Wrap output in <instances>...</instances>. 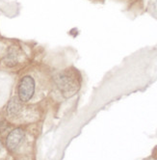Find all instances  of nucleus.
<instances>
[{
    "instance_id": "f257e3e1",
    "label": "nucleus",
    "mask_w": 157,
    "mask_h": 160,
    "mask_svg": "<svg viewBox=\"0 0 157 160\" xmlns=\"http://www.w3.org/2000/svg\"><path fill=\"white\" fill-rule=\"evenodd\" d=\"M55 82L66 98H70L76 94L80 87V78L75 70H66L59 72L55 77Z\"/></svg>"
},
{
    "instance_id": "f03ea898",
    "label": "nucleus",
    "mask_w": 157,
    "mask_h": 160,
    "mask_svg": "<svg viewBox=\"0 0 157 160\" xmlns=\"http://www.w3.org/2000/svg\"><path fill=\"white\" fill-rule=\"evenodd\" d=\"M35 93V81L30 75L23 76L18 83L17 94L21 102H28Z\"/></svg>"
},
{
    "instance_id": "7ed1b4c3",
    "label": "nucleus",
    "mask_w": 157,
    "mask_h": 160,
    "mask_svg": "<svg viewBox=\"0 0 157 160\" xmlns=\"http://www.w3.org/2000/svg\"><path fill=\"white\" fill-rule=\"evenodd\" d=\"M24 135H25L24 131L21 128H16L11 131L6 139V146L8 148V150L10 151L17 150L18 146L21 144V142L23 141Z\"/></svg>"
},
{
    "instance_id": "20e7f679",
    "label": "nucleus",
    "mask_w": 157,
    "mask_h": 160,
    "mask_svg": "<svg viewBox=\"0 0 157 160\" xmlns=\"http://www.w3.org/2000/svg\"><path fill=\"white\" fill-rule=\"evenodd\" d=\"M21 101L17 97H14L12 99L9 101L7 106V112L8 115L11 117L17 116L21 111Z\"/></svg>"
},
{
    "instance_id": "39448f33",
    "label": "nucleus",
    "mask_w": 157,
    "mask_h": 160,
    "mask_svg": "<svg viewBox=\"0 0 157 160\" xmlns=\"http://www.w3.org/2000/svg\"><path fill=\"white\" fill-rule=\"evenodd\" d=\"M0 151H1V142H0Z\"/></svg>"
}]
</instances>
